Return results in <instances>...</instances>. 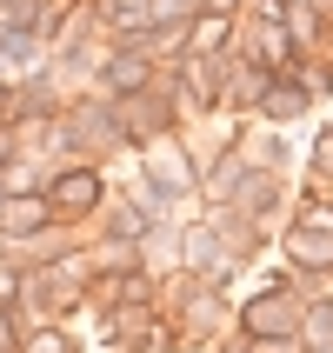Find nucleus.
Returning <instances> with one entry per match:
<instances>
[{"label":"nucleus","mask_w":333,"mask_h":353,"mask_svg":"<svg viewBox=\"0 0 333 353\" xmlns=\"http://www.w3.org/2000/svg\"><path fill=\"white\" fill-rule=\"evenodd\" d=\"M220 353H254V340H227V347H220Z\"/></svg>","instance_id":"14"},{"label":"nucleus","mask_w":333,"mask_h":353,"mask_svg":"<svg viewBox=\"0 0 333 353\" xmlns=\"http://www.w3.org/2000/svg\"><path fill=\"white\" fill-rule=\"evenodd\" d=\"M280 254H287V274L294 280H327L333 274V227H300V220H287Z\"/></svg>","instance_id":"6"},{"label":"nucleus","mask_w":333,"mask_h":353,"mask_svg":"<svg viewBox=\"0 0 333 353\" xmlns=\"http://www.w3.org/2000/svg\"><path fill=\"white\" fill-rule=\"evenodd\" d=\"M94 14H100V27H107L114 40H134V34H147V27H160L154 0H100Z\"/></svg>","instance_id":"9"},{"label":"nucleus","mask_w":333,"mask_h":353,"mask_svg":"<svg viewBox=\"0 0 333 353\" xmlns=\"http://www.w3.org/2000/svg\"><path fill=\"white\" fill-rule=\"evenodd\" d=\"M307 7H314V14H320V20L333 27V0H307Z\"/></svg>","instance_id":"13"},{"label":"nucleus","mask_w":333,"mask_h":353,"mask_svg":"<svg viewBox=\"0 0 333 353\" xmlns=\"http://www.w3.org/2000/svg\"><path fill=\"white\" fill-rule=\"evenodd\" d=\"M174 100H167V87H147V94H127L114 100V127H120V147H140V140H154V134H174Z\"/></svg>","instance_id":"4"},{"label":"nucleus","mask_w":333,"mask_h":353,"mask_svg":"<svg viewBox=\"0 0 333 353\" xmlns=\"http://www.w3.org/2000/svg\"><path fill=\"white\" fill-rule=\"evenodd\" d=\"M20 353H80V340L60 327V320H40L34 334H20Z\"/></svg>","instance_id":"11"},{"label":"nucleus","mask_w":333,"mask_h":353,"mask_svg":"<svg viewBox=\"0 0 333 353\" xmlns=\"http://www.w3.org/2000/svg\"><path fill=\"white\" fill-rule=\"evenodd\" d=\"M20 334H27V327H20V307L0 294V353H20Z\"/></svg>","instance_id":"12"},{"label":"nucleus","mask_w":333,"mask_h":353,"mask_svg":"<svg viewBox=\"0 0 333 353\" xmlns=\"http://www.w3.org/2000/svg\"><path fill=\"white\" fill-rule=\"evenodd\" d=\"M300 347L307 353H333V294L307 300V314H300Z\"/></svg>","instance_id":"10"},{"label":"nucleus","mask_w":333,"mask_h":353,"mask_svg":"<svg viewBox=\"0 0 333 353\" xmlns=\"http://www.w3.org/2000/svg\"><path fill=\"white\" fill-rule=\"evenodd\" d=\"M307 107H314V94H307L294 74H274V80H267V94H260V107H254V120H260V127H294Z\"/></svg>","instance_id":"8"},{"label":"nucleus","mask_w":333,"mask_h":353,"mask_svg":"<svg viewBox=\"0 0 333 353\" xmlns=\"http://www.w3.org/2000/svg\"><path fill=\"white\" fill-rule=\"evenodd\" d=\"M327 47H333V40H327Z\"/></svg>","instance_id":"17"},{"label":"nucleus","mask_w":333,"mask_h":353,"mask_svg":"<svg viewBox=\"0 0 333 353\" xmlns=\"http://www.w3.org/2000/svg\"><path fill=\"white\" fill-rule=\"evenodd\" d=\"M0 7H7V0H0Z\"/></svg>","instance_id":"16"},{"label":"nucleus","mask_w":333,"mask_h":353,"mask_svg":"<svg viewBox=\"0 0 333 353\" xmlns=\"http://www.w3.org/2000/svg\"><path fill=\"white\" fill-rule=\"evenodd\" d=\"M60 220L47 207V194H0V240H34V234H54Z\"/></svg>","instance_id":"7"},{"label":"nucleus","mask_w":333,"mask_h":353,"mask_svg":"<svg viewBox=\"0 0 333 353\" xmlns=\"http://www.w3.org/2000/svg\"><path fill=\"white\" fill-rule=\"evenodd\" d=\"M287 7H307V0H287Z\"/></svg>","instance_id":"15"},{"label":"nucleus","mask_w":333,"mask_h":353,"mask_svg":"<svg viewBox=\"0 0 333 353\" xmlns=\"http://www.w3.org/2000/svg\"><path fill=\"white\" fill-rule=\"evenodd\" d=\"M40 194H47L60 227H74V220H94L107 207V174H100L94 160H60V167H47Z\"/></svg>","instance_id":"1"},{"label":"nucleus","mask_w":333,"mask_h":353,"mask_svg":"<svg viewBox=\"0 0 333 353\" xmlns=\"http://www.w3.org/2000/svg\"><path fill=\"white\" fill-rule=\"evenodd\" d=\"M160 80V67L147 54H134V47H107L100 54V67H94V94H107V100H127V94H147Z\"/></svg>","instance_id":"5"},{"label":"nucleus","mask_w":333,"mask_h":353,"mask_svg":"<svg viewBox=\"0 0 333 353\" xmlns=\"http://www.w3.org/2000/svg\"><path fill=\"white\" fill-rule=\"evenodd\" d=\"M300 314H307L300 280L280 274L274 287H260V294L240 307V334H247V340H300Z\"/></svg>","instance_id":"2"},{"label":"nucleus","mask_w":333,"mask_h":353,"mask_svg":"<svg viewBox=\"0 0 333 353\" xmlns=\"http://www.w3.org/2000/svg\"><path fill=\"white\" fill-rule=\"evenodd\" d=\"M134 154H140V174L154 180V187H167L174 200H187V194L200 187V167H194V154H187L180 127H174V134H154V140H140Z\"/></svg>","instance_id":"3"}]
</instances>
